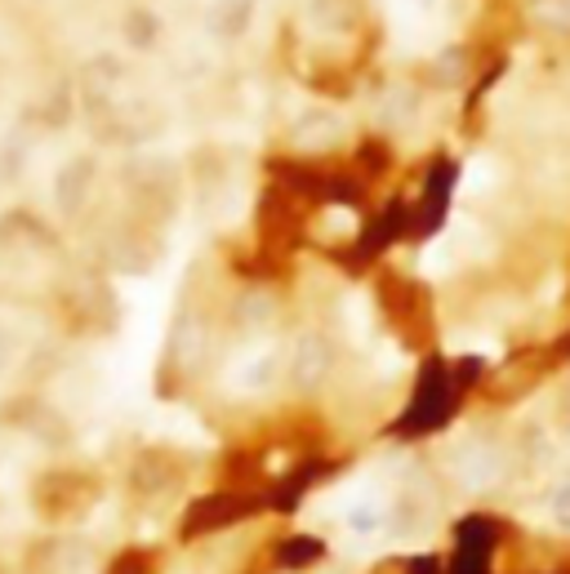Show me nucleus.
Returning <instances> with one entry per match:
<instances>
[{
	"mask_svg": "<svg viewBox=\"0 0 570 574\" xmlns=\"http://www.w3.org/2000/svg\"><path fill=\"white\" fill-rule=\"evenodd\" d=\"M481 255H491V240H485V232L472 227V223H455L446 236H437V240L428 245L424 272H428V277H442V272H455V268H463V263H472V259H481Z\"/></svg>",
	"mask_w": 570,
	"mask_h": 574,
	"instance_id": "obj_1",
	"label": "nucleus"
},
{
	"mask_svg": "<svg viewBox=\"0 0 570 574\" xmlns=\"http://www.w3.org/2000/svg\"><path fill=\"white\" fill-rule=\"evenodd\" d=\"M552 521H557V526H570V489H561V508H552Z\"/></svg>",
	"mask_w": 570,
	"mask_h": 574,
	"instance_id": "obj_3",
	"label": "nucleus"
},
{
	"mask_svg": "<svg viewBox=\"0 0 570 574\" xmlns=\"http://www.w3.org/2000/svg\"><path fill=\"white\" fill-rule=\"evenodd\" d=\"M455 472H459V481H463L468 489H481V485H495V476H500V459H495V450L472 446L463 459H455Z\"/></svg>",
	"mask_w": 570,
	"mask_h": 574,
	"instance_id": "obj_2",
	"label": "nucleus"
}]
</instances>
